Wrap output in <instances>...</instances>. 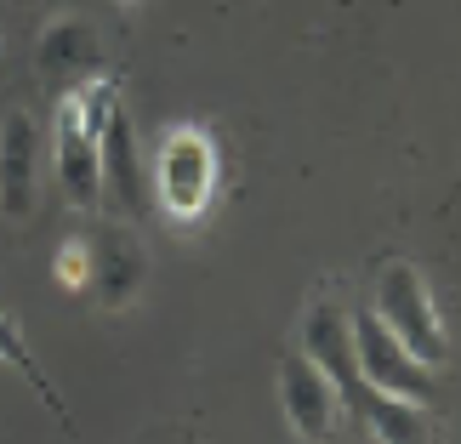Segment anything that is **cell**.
Here are the masks:
<instances>
[{
	"instance_id": "11",
	"label": "cell",
	"mask_w": 461,
	"mask_h": 444,
	"mask_svg": "<svg viewBox=\"0 0 461 444\" xmlns=\"http://www.w3.org/2000/svg\"><path fill=\"white\" fill-rule=\"evenodd\" d=\"M353 416H365V428L376 444H433V428H428V404L416 399H399V394H376L365 387L359 399L348 404Z\"/></svg>"
},
{
	"instance_id": "9",
	"label": "cell",
	"mask_w": 461,
	"mask_h": 444,
	"mask_svg": "<svg viewBox=\"0 0 461 444\" xmlns=\"http://www.w3.org/2000/svg\"><path fill=\"white\" fill-rule=\"evenodd\" d=\"M34 159H41V137L23 109L0 120V217H29L34 205Z\"/></svg>"
},
{
	"instance_id": "5",
	"label": "cell",
	"mask_w": 461,
	"mask_h": 444,
	"mask_svg": "<svg viewBox=\"0 0 461 444\" xmlns=\"http://www.w3.org/2000/svg\"><path fill=\"white\" fill-rule=\"evenodd\" d=\"M51 166H58V183L68 194L75 211H97L103 205V159H97V131L86 120L80 92L58 103V120H51Z\"/></svg>"
},
{
	"instance_id": "2",
	"label": "cell",
	"mask_w": 461,
	"mask_h": 444,
	"mask_svg": "<svg viewBox=\"0 0 461 444\" xmlns=\"http://www.w3.org/2000/svg\"><path fill=\"white\" fill-rule=\"evenodd\" d=\"M86 103V120H92L97 131V159H103V188H109V200L120 217H143L149 211V188H143V159H137V131H131V114L120 92L109 80L86 86L80 92Z\"/></svg>"
},
{
	"instance_id": "8",
	"label": "cell",
	"mask_w": 461,
	"mask_h": 444,
	"mask_svg": "<svg viewBox=\"0 0 461 444\" xmlns=\"http://www.w3.org/2000/svg\"><path fill=\"white\" fill-rule=\"evenodd\" d=\"M143 274H149V257H143V245H137L131 234H120V228L97 234V245H92V279H86V285L97 291L103 308H109V313L131 308L137 291H143Z\"/></svg>"
},
{
	"instance_id": "7",
	"label": "cell",
	"mask_w": 461,
	"mask_h": 444,
	"mask_svg": "<svg viewBox=\"0 0 461 444\" xmlns=\"http://www.w3.org/2000/svg\"><path fill=\"white\" fill-rule=\"evenodd\" d=\"M296 348H303L308 359L336 382L342 404H353V399L365 394L359 359H353V319L336 308V302H313V308L303 313V342H296Z\"/></svg>"
},
{
	"instance_id": "6",
	"label": "cell",
	"mask_w": 461,
	"mask_h": 444,
	"mask_svg": "<svg viewBox=\"0 0 461 444\" xmlns=\"http://www.w3.org/2000/svg\"><path fill=\"white\" fill-rule=\"evenodd\" d=\"M279 404H285L296 439H308V444H325L336 433V421H342V411H348L342 394H336V382L303 348H291L285 359H279Z\"/></svg>"
},
{
	"instance_id": "10",
	"label": "cell",
	"mask_w": 461,
	"mask_h": 444,
	"mask_svg": "<svg viewBox=\"0 0 461 444\" xmlns=\"http://www.w3.org/2000/svg\"><path fill=\"white\" fill-rule=\"evenodd\" d=\"M41 75L46 80H92L97 75V63H103V51H97V29L86 23V17H58L46 34H41Z\"/></svg>"
},
{
	"instance_id": "3",
	"label": "cell",
	"mask_w": 461,
	"mask_h": 444,
	"mask_svg": "<svg viewBox=\"0 0 461 444\" xmlns=\"http://www.w3.org/2000/svg\"><path fill=\"white\" fill-rule=\"evenodd\" d=\"M211 194H217V143H211V131L171 126L159 137V159H154V200L176 222H194L211 211Z\"/></svg>"
},
{
	"instance_id": "13",
	"label": "cell",
	"mask_w": 461,
	"mask_h": 444,
	"mask_svg": "<svg viewBox=\"0 0 461 444\" xmlns=\"http://www.w3.org/2000/svg\"><path fill=\"white\" fill-rule=\"evenodd\" d=\"M120 6H131V0H120Z\"/></svg>"
},
{
	"instance_id": "4",
	"label": "cell",
	"mask_w": 461,
	"mask_h": 444,
	"mask_svg": "<svg viewBox=\"0 0 461 444\" xmlns=\"http://www.w3.org/2000/svg\"><path fill=\"white\" fill-rule=\"evenodd\" d=\"M353 359H359L365 387H376V394H399V399H416V404L433 399V370L421 365L376 313L353 319Z\"/></svg>"
},
{
	"instance_id": "1",
	"label": "cell",
	"mask_w": 461,
	"mask_h": 444,
	"mask_svg": "<svg viewBox=\"0 0 461 444\" xmlns=\"http://www.w3.org/2000/svg\"><path fill=\"white\" fill-rule=\"evenodd\" d=\"M370 313H376L428 370H438V365L450 359V331H445V319H438V302L428 291V274H421L416 262H387V268L376 274Z\"/></svg>"
},
{
	"instance_id": "12",
	"label": "cell",
	"mask_w": 461,
	"mask_h": 444,
	"mask_svg": "<svg viewBox=\"0 0 461 444\" xmlns=\"http://www.w3.org/2000/svg\"><path fill=\"white\" fill-rule=\"evenodd\" d=\"M58 274H63V285H86L92 279V245H63L58 251Z\"/></svg>"
}]
</instances>
